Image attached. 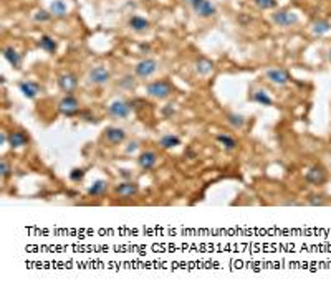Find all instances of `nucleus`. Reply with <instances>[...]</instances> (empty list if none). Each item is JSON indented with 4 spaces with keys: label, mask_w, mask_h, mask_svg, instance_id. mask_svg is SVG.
Returning <instances> with one entry per match:
<instances>
[{
    "label": "nucleus",
    "mask_w": 331,
    "mask_h": 289,
    "mask_svg": "<svg viewBox=\"0 0 331 289\" xmlns=\"http://www.w3.org/2000/svg\"><path fill=\"white\" fill-rule=\"evenodd\" d=\"M172 84L167 81V79H158V81H151L146 84V94L153 99H159V101H164V99L172 96Z\"/></svg>",
    "instance_id": "nucleus-1"
},
{
    "label": "nucleus",
    "mask_w": 331,
    "mask_h": 289,
    "mask_svg": "<svg viewBox=\"0 0 331 289\" xmlns=\"http://www.w3.org/2000/svg\"><path fill=\"white\" fill-rule=\"evenodd\" d=\"M58 112L65 117H75L82 112V104L73 94H65L58 101Z\"/></svg>",
    "instance_id": "nucleus-2"
},
{
    "label": "nucleus",
    "mask_w": 331,
    "mask_h": 289,
    "mask_svg": "<svg viewBox=\"0 0 331 289\" xmlns=\"http://www.w3.org/2000/svg\"><path fill=\"white\" fill-rule=\"evenodd\" d=\"M106 111H108V114L113 117V119L126 121L134 109H132V106H131L129 101H124V99H115V101H111L110 104H108V109Z\"/></svg>",
    "instance_id": "nucleus-3"
},
{
    "label": "nucleus",
    "mask_w": 331,
    "mask_h": 289,
    "mask_svg": "<svg viewBox=\"0 0 331 289\" xmlns=\"http://www.w3.org/2000/svg\"><path fill=\"white\" fill-rule=\"evenodd\" d=\"M305 180L308 183H311V185L321 187V185H325L326 180H328V172H326V169L323 167V165L315 164V165H311L308 170H306Z\"/></svg>",
    "instance_id": "nucleus-4"
},
{
    "label": "nucleus",
    "mask_w": 331,
    "mask_h": 289,
    "mask_svg": "<svg viewBox=\"0 0 331 289\" xmlns=\"http://www.w3.org/2000/svg\"><path fill=\"white\" fill-rule=\"evenodd\" d=\"M158 68H159V63L156 60H153V58H144V60H141V61H138V63H136V66H134V74L138 78H141V79H148V78L153 76L156 71H158Z\"/></svg>",
    "instance_id": "nucleus-5"
},
{
    "label": "nucleus",
    "mask_w": 331,
    "mask_h": 289,
    "mask_svg": "<svg viewBox=\"0 0 331 289\" xmlns=\"http://www.w3.org/2000/svg\"><path fill=\"white\" fill-rule=\"evenodd\" d=\"M126 131L123 127L118 126H108L105 131H103V141L110 145H121L123 142L126 141Z\"/></svg>",
    "instance_id": "nucleus-6"
},
{
    "label": "nucleus",
    "mask_w": 331,
    "mask_h": 289,
    "mask_svg": "<svg viewBox=\"0 0 331 289\" xmlns=\"http://www.w3.org/2000/svg\"><path fill=\"white\" fill-rule=\"evenodd\" d=\"M111 79L110 70L105 68V66H94L88 71V83L93 84V86H103Z\"/></svg>",
    "instance_id": "nucleus-7"
},
{
    "label": "nucleus",
    "mask_w": 331,
    "mask_h": 289,
    "mask_svg": "<svg viewBox=\"0 0 331 289\" xmlns=\"http://www.w3.org/2000/svg\"><path fill=\"white\" fill-rule=\"evenodd\" d=\"M265 78L275 86H287L291 81L290 73L285 68H270L265 71Z\"/></svg>",
    "instance_id": "nucleus-8"
},
{
    "label": "nucleus",
    "mask_w": 331,
    "mask_h": 289,
    "mask_svg": "<svg viewBox=\"0 0 331 289\" xmlns=\"http://www.w3.org/2000/svg\"><path fill=\"white\" fill-rule=\"evenodd\" d=\"M159 162V154L156 152V150H144V152H141L138 155V159H136V164H138V167L143 170V172H149V170H153L156 165Z\"/></svg>",
    "instance_id": "nucleus-9"
},
{
    "label": "nucleus",
    "mask_w": 331,
    "mask_h": 289,
    "mask_svg": "<svg viewBox=\"0 0 331 289\" xmlns=\"http://www.w3.org/2000/svg\"><path fill=\"white\" fill-rule=\"evenodd\" d=\"M272 22L275 23V25L283 27V28L293 27L298 23V15L295 12L285 10V8H283V10H277L275 13H272Z\"/></svg>",
    "instance_id": "nucleus-10"
},
{
    "label": "nucleus",
    "mask_w": 331,
    "mask_h": 289,
    "mask_svg": "<svg viewBox=\"0 0 331 289\" xmlns=\"http://www.w3.org/2000/svg\"><path fill=\"white\" fill-rule=\"evenodd\" d=\"M115 193L120 198H124V200H127V198H132L136 197L139 193V185L138 182H132V180H124V182L118 183V185L115 187Z\"/></svg>",
    "instance_id": "nucleus-11"
},
{
    "label": "nucleus",
    "mask_w": 331,
    "mask_h": 289,
    "mask_svg": "<svg viewBox=\"0 0 331 289\" xmlns=\"http://www.w3.org/2000/svg\"><path fill=\"white\" fill-rule=\"evenodd\" d=\"M30 144V136L27 134L25 131L18 129V131H12L8 132V147L13 150H20L23 147Z\"/></svg>",
    "instance_id": "nucleus-12"
},
{
    "label": "nucleus",
    "mask_w": 331,
    "mask_h": 289,
    "mask_svg": "<svg viewBox=\"0 0 331 289\" xmlns=\"http://www.w3.org/2000/svg\"><path fill=\"white\" fill-rule=\"evenodd\" d=\"M191 7L194 13L201 18H210L217 13V7L212 2H209V0H196Z\"/></svg>",
    "instance_id": "nucleus-13"
},
{
    "label": "nucleus",
    "mask_w": 331,
    "mask_h": 289,
    "mask_svg": "<svg viewBox=\"0 0 331 289\" xmlns=\"http://www.w3.org/2000/svg\"><path fill=\"white\" fill-rule=\"evenodd\" d=\"M56 83H58V88H60L61 93L73 94V91L78 86V78L75 76L73 73H63V74H60V76H58Z\"/></svg>",
    "instance_id": "nucleus-14"
},
{
    "label": "nucleus",
    "mask_w": 331,
    "mask_h": 289,
    "mask_svg": "<svg viewBox=\"0 0 331 289\" xmlns=\"http://www.w3.org/2000/svg\"><path fill=\"white\" fill-rule=\"evenodd\" d=\"M18 89H20V93L23 94V98L27 99H35L39 98L40 94H43V88L35 81H20L18 83Z\"/></svg>",
    "instance_id": "nucleus-15"
},
{
    "label": "nucleus",
    "mask_w": 331,
    "mask_h": 289,
    "mask_svg": "<svg viewBox=\"0 0 331 289\" xmlns=\"http://www.w3.org/2000/svg\"><path fill=\"white\" fill-rule=\"evenodd\" d=\"M215 139L225 152H234V150H237V147H239L237 139H235L234 136L227 134V132H219V134L215 136Z\"/></svg>",
    "instance_id": "nucleus-16"
},
{
    "label": "nucleus",
    "mask_w": 331,
    "mask_h": 289,
    "mask_svg": "<svg viewBox=\"0 0 331 289\" xmlns=\"http://www.w3.org/2000/svg\"><path fill=\"white\" fill-rule=\"evenodd\" d=\"M108 188H110V182H108V180H103V179H98L86 188V193H88V197L98 198V197L105 195L108 192Z\"/></svg>",
    "instance_id": "nucleus-17"
},
{
    "label": "nucleus",
    "mask_w": 331,
    "mask_h": 289,
    "mask_svg": "<svg viewBox=\"0 0 331 289\" xmlns=\"http://www.w3.org/2000/svg\"><path fill=\"white\" fill-rule=\"evenodd\" d=\"M194 70H196L199 76H209L212 71H214V63L209 58H206V56H199L196 63H194Z\"/></svg>",
    "instance_id": "nucleus-18"
},
{
    "label": "nucleus",
    "mask_w": 331,
    "mask_h": 289,
    "mask_svg": "<svg viewBox=\"0 0 331 289\" xmlns=\"http://www.w3.org/2000/svg\"><path fill=\"white\" fill-rule=\"evenodd\" d=\"M225 121L234 131H242L245 129V126H247V117L239 114V112H227Z\"/></svg>",
    "instance_id": "nucleus-19"
},
{
    "label": "nucleus",
    "mask_w": 331,
    "mask_h": 289,
    "mask_svg": "<svg viewBox=\"0 0 331 289\" xmlns=\"http://www.w3.org/2000/svg\"><path fill=\"white\" fill-rule=\"evenodd\" d=\"M181 137L176 136V134H164L161 139L158 141V145L163 150H171V149H176L181 145Z\"/></svg>",
    "instance_id": "nucleus-20"
},
{
    "label": "nucleus",
    "mask_w": 331,
    "mask_h": 289,
    "mask_svg": "<svg viewBox=\"0 0 331 289\" xmlns=\"http://www.w3.org/2000/svg\"><path fill=\"white\" fill-rule=\"evenodd\" d=\"M127 25H129V28L132 32L136 33H144L149 30L151 23L149 20H146L144 17H139V15H132L129 20H127Z\"/></svg>",
    "instance_id": "nucleus-21"
},
{
    "label": "nucleus",
    "mask_w": 331,
    "mask_h": 289,
    "mask_svg": "<svg viewBox=\"0 0 331 289\" xmlns=\"http://www.w3.org/2000/svg\"><path fill=\"white\" fill-rule=\"evenodd\" d=\"M2 55H3V58H5L15 70L22 68V55L18 53V51L13 48V46H5Z\"/></svg>",
    "instance_id": "nucleus-22"
},
{
    "label": "nucleus",
    "mask_w": 331,
    "mask_h": 289,
    "mask_svg": "<svg viewBox=\"0 0 331 289\" xmlns=\"http://www.w3.org/2000/svg\"><path fill=\"white\" fill-rule=\"evenodd\" d=\"M250 101L260 104V106H273V99L270 98V94H268L265 89H257V91H252L250 94Z\"/></svg>",
    "instance_id": "nucleus-23"
},
{
    "label": "nucleus",
    "mask_w": 331,
    "mask_h": 289,
    "mask_svg": "<svg viewBox=\"0 0 331 289\" xmlns=\"http://www.w3.org/2000/svg\"><path fill=\"white\" fill-rule=\"evenodd\" d=\"M48 10L51 13V17H55V18H65L68 15V7H66V3L63 0H53V2L50 3Z\"/></svg>",
    "instance_id": "nucleus-24"
},
{
    "label": "nucleus",
    "mask_w": 331,
    "mask_h": 289,
    "mask_svg": "<svg viewBox=\"0 0 331 289\" xmlns=\"http://www.w3.org/2000/svg\"><path fill=\"white\" fill-rule=\"evenodd\" d=\"M37 45H39L40 50L46 51V53H55L56 48H58V45H56V40L53 36L50 35H41L39 41H37Z\"/></svg>",
    "instance_id": "nucleus-25"
},
{
    "label": "nucleus",
    "mask_w": 331,
    "mask_h": 289,
    "mask_svg": "<svg viewBox=\"0 0 331 289\" xmlns=\"http://www.w3.org/2000/svg\"><path fill=\"white\" fill-rule=\"evenodd\" d=\"M330 30H331V23L328 20H325V18H318V20L311 23V33H313L315 36H323Z\"/></svg>",
    "instance_id": "nucleus-26"
},
{
    "label": "nucleus",
    "mask_w": 331,
    "mask_h": 289,
    "mask_svg": "<svg viewBox=\"0 0 331 289\" xmlns=\"http://www.w3.org/2000/svg\"><path fill=\"white\" fill-rule=\"evenodd\" d=\"M306 205L325 207V205H328V200H326V197L321 195V193H310V195L306 197Z\"/></svg>",
    "instance_id": "nucleus-27"
},
{
    "label": "nucleus",
    "mask_w": 331,
    "mask_h": 289,
    "mask_svg": "<svg viewBox=\"0 0 331 289\" xmlns=\"http://www.w3.org/2000/svg\"><path fill=\"white\" fill-rule=\"evenodd\" d=\"M84 175H86V169L75 167V169H72V172H70L68 177H70V180H72L73 183H80V182H83Z\"/></svg>",
    "instance_id": "nucleus-28"
},
{
    "label": "nucleus",
    "mask_w": 331,
    "mask_h": 289,
    "mask_svg": "<svg viewBox=\"0 0 331 289\" xmlns=\"http://www.w3.org/2000/svg\"><path fill=\"white\" fill-rule=\"evenodd\" d=\"M12 174H13V169H12V165L7 162L5 159H2L0 160V175H2V179H3V182L5 180H8L12 177Z\"/></svg>",
    "instance_id": "nucleus-29"
},
{
    "label": "nucleus",
    "mask_w": 331,
    "mask_h": 289,
    "mask_svg": "<svg viewBox=\"0 0 331 289\" xmlns=\"http://www.w3.org/2000/svg\"><path fill=\"white\" fill-rule=\"evenodd\" d=\"M253 5L260 10H272L277 7V0H253Z\"/></svg>",
    "instance_id": "nucleus-30"
},
{
    "label": "nucleus",
    "mask_w": 331,
    "mask_h": 289,
    "mask_svg": "<svg viewBox=\"0 0 331 289\" xmlns=\"http://www.w3.org/2000/svg\"><path fill=\"white\" fill-rule=\"evenodd\" d=\"M50 18H51L50 10H43V8H40V10H37L33 13V20L37 23H45V22H48Z\"/></svg>",
    "instance_id": "nucleus-31"
},
{
    "label": "nucleus",
    "mask_w": 331,
    "mask_h": 289,
    "mask_svg": "<svg viewBox=\"0 0 331 289\" xmlns=\"http://www.w3.org/2000/svg\"><path fill=\"white\" fill-rule=\"evenodd\" d=\"M139 150V142L138 141H129L127 142V145H126V149H124V154L126 155H132V154H136Z\"/></svg>",
    "instance_id": "nucleus-32"
},
{
    "label": "nucleus",
    "mask_w": 331,
    "mask_h": 289,
    "mask_svg": "<svg viewBox=\"0 0 331 289\" xmlns=\"http://www.w3.org/2000/svg\"><path fill=\"white\" fill-rule=\"evenodd\" d=\"M161 112H163L166 119H171L172 116H176V106H174V104H166Z\"/></svg>",
    "instance_id": "nucleus-33"
},
{
    "label": "nucleus",
    "mask_w": 331,
    "mask_h": 289,
    "mask_svg": "<svg viewBox=\"0 0 331 289\" xmlns=\"http://www.w3.org/2000/svg\"><path fill=\"white\" fill-rule=\"evenodd\" d=\"M78 116L82 117L83 121H86V122H93V124H96V122L99 121L96 116H94V114H91V111H82V112H80Z\"/></svg>",
    "instance_id": "nucleus-34"
},
{
    "label": "nucleus",
    "mask_w": 331,
    "mask_h": 289,
    "mask_svg": "<svg viewBox=\"0 0 331 289\" xmlns=\"http://www.w3.org/2000/svg\"><path fill=\"white\" fill-rule=\"evenodd\" d=\"M120 86L121 88H127V89H132V88H134V78H132L131 74H127V76H124L120 81Z\"/></svg>",
    "instance_id": "nucleus-35"
},
{
    "label": "nucleus",
    "mask_w": 331,
    "mask_h": 289,
    "mask_svg": "<svg viewBox=\"0 0 331 289\" xmlns=\"http://www.w3.org/2000/svg\"><path fill=\"white\" fill-rule=\"evenodd\" d=\"M120 175L124 180H132V172L131 170H127V169H120Z\"/></svg>",
    "instance_id": "nucleus-36"
},
{
    "label": "nucleus",
    "mask_w": 331,
    "mask_h": 289,
    "mask_svg": "<svg viewBox=\"0 0 331 289\" xmlns=\"http://www.w3.org/2000/svg\"><path fill=\"white\" fill-rule=\"evenodd\" d=\"M0 141H2V145H8V132H0Z\"/></svg>",
    "instance_id": "nucleus-37"
},
{
    "label": "nucleus",
    "mask_w": 331,
    "mask_h": 289,
    "mask_svg": "<svg viewBox=\"0 0 331 289\" xmlns=\"http://www.w3.org/2000/svg\"><path fill=\"white\" fill-rule=\"evenodd\" d=\"M184 2H186V3H189V5H192V3L196 2V0H184Z\"/></svg>",
    "instance_id": "nucleus-38"
},
{
    "label": "nucleus",
    "mask_w": 331,
    "mask_h": 289,
    "mask_svg": "<svg viewBox=\"0 0 331 289\" xmlns=\"http://www.w3.org/2000/svg\"><path fill=\"white\" fill-rule=\"evenodd\" d=\"M328 53H330V55H328V56H330V60H331V50H330V51H328Z\"/></svg>",
    "instance_id": "nucleus-39"
},
{
    "label": "nucleus",
    "mask_w": 331,
    "mask_h": 289,
    "mask_svg": "<svg viewBox=\"0 0 331 289\" xmlns=\"http://www.w3.org/2000/svg\"><path fill=\"white\" fill-rule=\"evenodd\" d=\"M144 2H153V0H144Z\"/></svg>",
    "instance_id": "nucleus-40"
}]
</instances>
